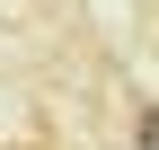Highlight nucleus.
Masks as SVG:
<instances>
[]
</instances>
